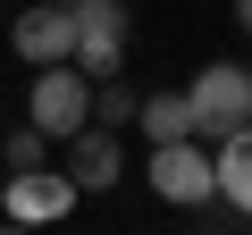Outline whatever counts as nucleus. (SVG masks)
Here are the masks:
<instances>
[{"mask_svg": "<svg viewBox=\"0 0 252 235\" xmlns=\"http://www.w3.org/2000/svg\"><path fill=\"white\" fill-rule=\"evenodd\" d=\"M185 101H193V135H202V143H227L235 126H252V67L210 59V67L185 84Z\"/></svg>", "mask_w": 252, "mask_h": 235, "instance_id": "f257e3e1", "label": "nucleus"}, {"mask_svg": "<svg viewBox=\"0 0 252 235\" xmlns=\"http://www.w3.org/2000/svg\"><path fill=\"white\" fill-rule=\"evenodd\" d=\"M152 193L177 202V210L219 202V160H210V143H202V135H185V143H152Z\"/></svg>", "mask_w": 252, "mask_h": 235, "instance_id": "f03ea898", "label": "nucleus"}, {"mask_svg": "<svg viewBox=\"0 0 252 235\" xmlns=\"http://www.w3.org/2000/svg\"><path fill=\"white\" fill-rule=\"evenodd\" d=\"M34 126L51 135V143H67L76 126H93V76L76 67V59H59V67H34Z\"/></svg>", "mask_w": 252, "mask_h": 235, "instance_id": "7ed1b4c3", "label": "nucleus"}, {"mask_svg": "<svg viewBox=\"0 0 252 235\" xmlns=\"http://www.w3.org/2000/svg\"><path fill=\"white\" fill-rule=\"evenodd\" d=\"M126 34H135V17H126V0H76V67L93 84H109L126 67Z\"/></svg>", "mask_w": 252, "mask_h": 235, "instance_id": "20e7f679", "label": "nucleus"}, {"mask_svg": "<svg viewBox=\"0 0 252 235\" xmlns=\"http://www.w3.org/2000/svg\"><path fill=\"white\" fill-rule=\"evenodd\" d=\"M76 202H84V193H76L67 168H26V176L0 185V218H17V227H59Z\"/></svg>", "mask_w": 252, "mask_h": 235, "instance_id": "39448f33", "label": "nucleus"}, {"mask_svg": "<svg viewBox=\"0 0 252 235\" xmlns=\"http://www.w3.org/2000/svg\"><path fill=\"white\" fill-rule=\"evenodd\" d=\"M17 59L26 67H59V59H76V9H59V0H34V9L17 17Z\"/></svg>", "mask_w": 252, "mask_h": 235, "instance_id": "423d86ee", "label": "nucleus"}, {"mask_svg": "<svg viewBox=\"0 0 252 235\" xmlns=\"http://www.w3.org/2000/svg\"><path fill=\"white\" fill-rule=\"evenodd\" d=\"M67 176H76V193H109V185L126 176L118 126H76V135H67Z\"/></svg>", "mask_w": 252, "mask_h": 235, "instance_id": "0eeeda50", "label": "nucleus"}, {"mask_svg": "<svg viewBox=\"0 0 252 235\" xmlns=\"http://www.w3.org/2000/svg\"><path fill=\"white\" fill-rule=\"evenodd\" d=\"M210 160H219V202H235V210L252 218V126H235Z\"/></svg>", "mask_w": 252, "mask_h": 235, "instance_id": "6e6552de", "label": "nucleus"}, {"mask_svg": "<svg viewBox=\"0 0 252 235\" xmlns=\"http://www.w3.org/2000/svg\"><path fill=\"white\" fill-rule=\"evenodd\" d=\"M135 126H143L152 143H185V135H193V101H185V92H152V101L135 109Z\"/></svg>", "mask_w": 252, "mask_h": 235, "instance_id": "1a4fd4ad", "label": "nucleus"}, {"mask_svg": "<svg viewBox=\"0 0 252 235\" xmlns=\"http://www.w3.org/2000/svg\"><path fill=\"white\" fill-rule=\"evenodd\" d=\"M135 109H143V92H135V84H118V76H109V84H93V126H135Z\"/></svg>", "mask_w": 252, "mask_h": 235, "instance_id": "9d476101", "label": "nucleus"}, {"mask_svg": "<svg viewBox=\"0 0 252 235\" xmlns=\"http://www.w3.org/2000/svg\"><path fill=\"white\" fill-rule=\"evenodd\" d=\"M26 168H51V135L34 126V118L9 126V176H26Z\"/></svg>", "mask_w": 252, "mask_h": 235, "instance_id": "9b49d317", "label": "nucleus"}, {"mask_svg": "<svg viewBox=\"0 0 252 235\" xmlns=\"http://www.w3.org/2000/svg\"><path fill=\"white\" fill-rule=\"evenodd\" d=\"M235 26H244V34H252V0H235Z\"/></svg>", "mask_w": 252, "mask_h": 235, "instance_id": "f8f14e48", "label": "nucleus"}, {"mask_svg": "<svg viewBox=\"0 0 252 235\" xmlns=\"http://www.w3.org/2000/svg\"><path fill=\"white\" fill-rule=\"evenodd\" d=\"M0 235H42V227H17V218H0Z\"/></svg>", "mask_w": 252, "mask_h": 235, "instance_id": "ddd939ff", "label": "nucleus"}, {"mask_svg": "<svg viewBox=\"0 0 252 235\" xmlns=\"http://www.w3.org/2000/svg\"><path fill=\"white\" fill-rule=\"evenodd\" d=\"M59 9H76V0H59Z\"/></svg>", "mask_w": 252, "mask_h": 235, "instance_id": "4468645a", "label": "nucleus"}]
</instances>
